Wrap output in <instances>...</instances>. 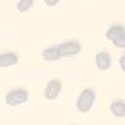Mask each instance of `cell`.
Wrapping results in <instances>:
<instances>
[{"label": "cell", "instance_id": "obj_1", "mask_svg": "<svg viewBox=\"0 0 125 125\" xmlns=\"http://www.w3.org/2000/svg\"><path fill=\"white\" fill-rule=\"evenodd\" d=\"M94 100H95V94H94V91L91 89L83 90L79 99H78V103H76L78 110L81 111V113L89 111L93 106V104H94Z\"/></svg>", "mask_w": 125, "mask_h": 125}, {"label": "cell", "instance_id": "obj_2", "mask_svg": "<svg viewBox=\"0 0 125 125\" xmlns=\"http://www.w3.org/2000/svg\"><path fill=\"white\" fill-rule=\"evenodd\" d=\"M28 100V93L25 90H15V91H11L9 93L8 95L5 96V103L8 105H19V104H23Z\"/></svg>", "mask_w": 125, "mask_h": 125}, {"label": "cell", "instance_id": "obj_3", "mask_svg": "<svg viewBox=\"0 0 125 125\" xmlns=\"http://www.w3.org/2000/svg\"><path fill=\"white\" fill-rule=\"evenodd\" d=\"M60 55L61 56H71V55H76L80 53V44L75 43V41H69V43L60 44L58 46Z\"/></svg>", "mask_w": 125, "mask_h": 125}, {"label": "cell", "instance_id": "obj_4", "mask_svg": "<svg viewBox=\"0 0 125 125\" xmlns=\"http://www.w3.org/2000/svg\"><path fill=\"white\" fill-rule=\"evenodd\" d=\"M60 90H61V83L58 79L50 80L46 89H45V98L48 100L56 99L59 96V94H60Z\"/></svg>", "mask_w": 125, "mask_h": 125}, {"label": "cell", "instance_id": "obj_5", "mask_svg": "<svg viewBox=\"0 0 125 125\" xmlns=\"http://www.w3.org/2000/svg\"><path fill=\"white\" fill-rule=\"evenodd\" d=\"M110 65H111V60L108 53H99L96 55V66L99 70H108Z\"/></svg>", "mask_w": 125, "mask_h": 125}, {"label": "cell", "instance_id": "obj_6", "mask_svg": "<svg viewBox=\"0 0 125 125\" xmlns=\"http://www.w3.org/2000/svg\"><path fill=\"white\" fill-rule=\"evenodd\" d=\"M16 62H18V56L15 54H13V53L0 54V66H1V68L15 65Z\"/></svg>", "mask_w": 125, "mask_h": 125}, {"label": "cell", "instance_id": "obj_7", "mask_svg": "<svg viewBox=\"0 0 125 125\" xmlns=\"http://www.w3.org/2000/svg\"><path fill=\"white\" fill-rule=\"evenodd\" d=\"M60 51L58 48H48L44 50L43 53V58L48 61H55V60H59L60 59Z\"/></svg>", "mask_w": 125, "mask_h": 125}, {"label": "cell", "instance_id": "obj_8", "mask_svg": "<svg viewBox=\"0 0 125 125\" xmlns=\"http://www.w3.org/2000/svg\"><path fill=\"white\" fill-rule=\"evenodd\" d=\"M125 33V29L120 25H115V26H113L108 30V33H106V39L114 41L115 39H118L119 36H121L123 34Z\"/></svg>", "mask_w": 125, "mask_h": 125}, {"label": "cell", "instance_id": "obj_9", "mask_svg": "<svg viewBox=\"0 0 125 125\" xmlns=\"http://www.w3.org/2000/svg\"><path fill=\"white\" fill-rule=\"evenodd\" d=\"M110 109H111L113 114L116 118L125 116V103H123V101H115V103L111 104Z\"/></svg>", "mask_w": 125, "mask_h": 125}, {"label": "cell", "instance_id": "obj_10", "mask_svg": "<svg viewBox=\"0 0 125 125\" xmlns=\"http://www.w3.org/2000/svg\"><path fill=\"white\" fill-rule=\"evenodd\" d=\"M33 5H34V0H19L16 8H18V10L20 13H25Z\"/></svg>", "mask_w": 125, "mask_h": 125}, {"label": "cell", "instance_id": "obj_11", "mask_svg": "<svg viewBox=\"0 0 125 125\" xmlns=\"http://www.w3.org/2000/svg\"><path fill=\"white\" fill-rule=\"evenodd\" d=\"M113 43H114V45H115L116 48L124 49V48H125V33H124L121 36H119L118 39H115Z\"/></svg>", "mask_w": 125, "mask_h": 125}, {"label": "cell", "instance_id": "obj_12", "mask_svg": "<svg viewBox=\"0 0 125 125\" xmlns=\"http://www.w3.org/2000/svg\"><path fill=\"white\" fill-rule=\"evenodd\" d=\"M59 3V0H45V4L48 6H55Z\"/></svg>", "mask_w": 125, "mask_h": 125}, {"label": "cell", "instance_id": "obj_13", "mask_svg": "<svg viewBox=\"0 0 125 125\" xmlns=\"http://www.w3.org/2000/svg\"><path fill=\"white\" fill-rule=\"evenodd\" d=\"M120 68L123 71H125V55L123 58H120Z\"/></svg>", "mask_w": 125, "mask_h": 125}]
</instances>
